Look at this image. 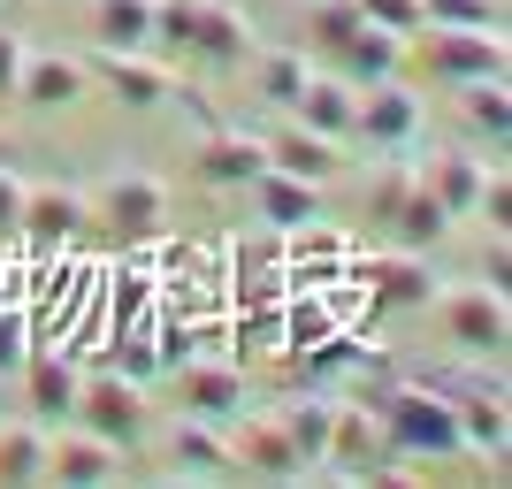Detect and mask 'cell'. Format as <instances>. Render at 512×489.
I'll return each mask as SVG.
<instances>
[{
	"mask_svg": "<svg viewBox=\"0 0 512 489\" xmlns=\"http://www.w3.org/2000/svg\"><path fill=\"white\" fill-rule=\"evenodd\" d=\"M375 421H383L390 459H406V467H436V459H459V451H467L451 398L428 390V383H398L383 405H375Z\"/></svg>",
	"mask_w": 512,
	"mask_h": 489,
	"instance_id": "cell-1",
	"label": "cell"
},
{
	"mask_svg": "<svg viewBox=\"0 0 512 489\" xmlns=\"http://www.w3.org/2000/svg\"><path fill=\"white\" fill-rule=\"evenodd\" d=\"M428 306L444 314V337L459 344V352H474V360H505V344H512L505 291H490V283H436Z\"/></svg>",
	"mask_w": 512,
	"mask_h": 489,
	"instance_id": "cell-2",
	"label": "cell"
},
{
	"mask_svg": "<svg viewBox=\"0 0 512 489\" xmlns=\"http://www.w3.org/2000/svg\"><path fill=\"white\" fill-rule=\"evenodd\" d=\"M100 222L115 245H153L169 237V184L153 169H115L100 184Z\"/></svg>",
	"mask_w": 512,
	"mask_h": 489,
	"instance_id": "cell-3",
	"label": "cell"
},
{
	"mask_svg": "<svg viewBox=\"0 0 512 489\" xmlns=\"http://www.w3.org/2000/svg\"><path fill=\"white\" fill-rule=\"evenodd\" d=\"M428 130V107L413 85H398V77H375V85H360V115H352V138L375 153H413Z\"/></svg>",
	"mask_w": 512,
	"mask_h": 489,
	"instance_id": "cell-4",
	"label": "cell"
},
{
	"mask_svg": "<svg viewBox=\"0 0 512 489\" xmlns=\"http://www.w3.org/2000/svg\"><path fill=\"white\" fill-rule=\"evenodd\" d=\"M69 421L92 428V436H107L115 451H130L138 436H146V390H138V375L100 367V375H85V383H77V413H69Z\"/></svg>",
	"mask_w": 512,
	"mask_h": 489,
	"instance_id": "cell-5",
	"label": "cell"
},
{
	"mask_svg": "<svg viewBox=\"0 0 512 489\" xmlns=\"http://www.w3.org/2000/svg\"><path fill=\"white\" fill-rule=\"evenodd\" d=\"M344 276L352 283H367V306L375 314H398V306H428L436 298V268H428V253H344Z\"/></svg>",
	"mask_w": 512,
	"mask_h": 489,
	"instance_id": "cell-6",
	"label": "cell"
},
{
	"mask_svg": "<svg viewBox=\"0 0 512 489\" xmlns=\"http://www.w3.org/2000/svg\"><path fill=\"white\" fill-rule=\"evenodd\" d=\"M85 230H92V199L85 192H69V184H23L16 245H31V253H62V245H77Z\"/></svg>",
	"mask_w": 512,
	"mask_h": 489,
	"instance_id": "cell-7",
	"label": "cell"
},
{
	"mask_svg": "<svg viewBox=\"0 0 512 489\" xmlns=\"http://www.w3.org/2000/svg\"><path fill=\"white\" fill-rule=\"evenodd\" d=\"M230 459L245 474H268V482H291L299 451H291V428H283V405H237V428H230Z\"/></svg>",
	"mask_w": 512,
	"mask_h": 489,
	"instance_id": "cell-8",
	"label": "cell"
},
{
	"mask_svg": "<svg viewBox=\"0 0 512 489\" xmlns=\"http://www.w3.org/2000/svg\"><path fill=\"white\" fill-rule=\"evenodd\" d=\"M505 31H451V23H428V54L421 62L444 77V85H482V77H505Z\"/></svg>",
	"mask_w": 512,
	"mask_h": 489,
	"instance_id": "cell-9",
	"label": "cell"
},
{
	"mask_svg": "<svg viewBox=\"0 0 512 489\" xmlns=\"http://www.w3.org/2000/svg\"><path fill=\"white\" fill-rule=\"evenodd\" d=\"M92 77H100V85L115 92L123 107H138V115H153V107H169V100H176L169 62H161V54H146V46H138V54H115V46H100V69H92Z\"/></svg>",
	"mask_w": 512,
	"mask_h": 489,
	"instance_id": "cell-10",
	"label": "cell"
},
{
	"mask_svg": "<svg viewBox=\"0 0 512 489\" xmlns=\"http://www.w3.org/2000/svg\"><path fill=\"white\" fill-rule=\"evenodd\" d=\"M192 176H207L214 192H245L253 176H268V138H253V130H214V138H199Z\"/></svg>",
	"mask_w": 512,
	"mask_h": 489,
	"instance_id": "cell-11",
	"label": "cell"
},
{
	"mask_svg": "<svg viewBox=\"0 0 512 489\" xmlns=\"http://www.w3.org/2000/svg\"><path fill=\"white\" fill-rule=\"evenodd\" d=\"M253 23H245V8H230V0H199V23H192V46L184 54H199L207 69H245L253 62Z\"/></svg>",
	"mask_w": 512,
	"mask_h": 489,
	"instance_id": "cell-12",
	"label": "cell"
},
{
	"mask_svg": "<svg viewBox=\"0 0 512 489\" xmlns=\"http://www.w3.org/2000/svg\"><path fill=\"white\" fill-rule=\"evenodd\" d=\"M176 398H184V413L230 428L237 405H245V367H237V360H192L184 375H176Z\"/></svg>",
	"mask_w": 512,
	"mask_h": 489,
	"instance_id": "cell-13",
	"label": "cell"
},
{
	"mask_svg": "<svg viewBox=\"0 0 512 489\" xmlns=\"http://www.w3.org/2000/svg\"><path fill=\"white\" fill-rule=\"evenodd\" d=\"M92 92V69L77 54H31L23 46V69H16V100L23 107H69Z\"/></svg>",
	"mask_w": 512,
	"mask_h": 489,
	"instance_id": "cell-14",
	"label": "cell"
},
{
	"mask_svg": "<svg viewBox=\"0 0 512 489\" xmlns=\"http://www.w3.org/2000/svg\"><path fill=\"white\" fill-rule=\"evenodd\" d=\"M169 467H176V482H207V474H237V459H230V428L222 421H176V436H169Z\"/></svg>",
	"mask_w": 512,
	"mask_h": 489,
	"instance_id": "cell-15",
	"label": "cell"
},
{
	"mask_svg": "<svg viewBox=\"0 0 512 489\" xmlns=\"http://www.w3.org/2000/svg\"><path fill=\"white\" fill-rule=\"evenodd\" d=\"M16 375H23V398H31L39 421H69V413H77V383H85L77 360H62V352H31Z\"/></svg>",
	"mask_w": 512,
	"mask_h": 489,
	"instance_id": "cell-16",
	"label": "cell"
},
{
	"mask_svg": "<svg viewBox=\"0 0 512 489\" xmlns=\"http://www.w3.org/2000/svg\"><path fill=\"white\" fill-rule=\"evenodd\" d=\"M115 459L123 451L92 436V428H62V436H46V474L54 482H115Z\"/></svg>",
	"mask_w": 512,
	"mask_h": 489,
	"instance_id": "cell-17",
	"label": "cell"
},
{
	"mask_svg": "<svg viewBox=\"0 0 512 489\" xmlns=\"http://www.w3.org/2000/svg\"><path fill=\"white\" fill-rule=\"evenodd\" d=\"M268 169H291V176H306V184H321V176L344 169V138H321V130H306V123H283L276 138H268Z\"/></svg>",
	"mask_w": 512,
	"mask_h": 489,
	"instance_id": "cell-18",
	"label": "cell"
},
{
	"mask_svg": "<svg viewBox=\"0 0 512 489\" xmlns=\"http://www.w3.org/2000/svg\"><path fill=\"white\" fill-rule=\"evenodd\" d=\"M482 153H467V146H451V153H436V161H428L421 169V184L428 192H436V207L451 214V222H467L474 214V199H482Z\"/></svg>",
	"mask_w": 512,
	"mask_h": 489,
	"instance_id": "cell-19",
	"label": "cell"
},
{
	"mask_svg": "<svg viewBox=\"0 0 512 489\" xmlns=\"http://www.w3.org/2000/svg\"><path fill=\"white\" fill-rule=\"evenodd\" d=\"M352 115H360V85L352 77H306L299 107H291V123L321 130V138H352Z\"/></svg>",
	"mask_w": 512,
	"mask_h": 489,
	"instance_id": "cell-20",
	"label": "cell"
},
{
	"mask_svg": "<svg viewBox=\"0 0 512 489\" xmlns=\"http://www.w3.org/2000/svg\"><path fill=\"white\" fill-rule=\"evenodd\" d=\"M245 192L260 199V222H268V230H299V222H314V214H321V184H306V176H291V169L253 176Z\"/></svg>",
	"mask_w": 512,
	"mask_h": 489,
	"instance_id": "cell-21",
	"label": "cell"
},
{
	"mask_svg": "<svg viewBox=\"0 0 512 489\" xmlns=\"http://www.w3.org/2000/svg\"><path fill=\"white\" fill-rule=\"evenodd\" d=\"M383 230L398 237L406 253H436V245H444V230H451V214L436 207V192H428L421 176H413V184H406V199L390 207V222H383Z\"/></svg>",
	"mask_w": 512,
	"mask_h": 489,
	"instance_id": "cell-22",
	"label": "cell"
},
{
	"mask_svg": "<svg viewBox=\"0 0 512 489\" xmlns=\"http://www.w3.org/2000/svg\"><path fill=\"white\" fill-rule=\"evenodd\" d=\"M306 77H314V62H306L299 46H253V85L268 107H299Z\"/></svg>",
	"mask_w": 512,
	"mask_h": 489,
	"instance_id": "cell-23",
	"label": "cell"
},
{
	"mask_svg": "<svg viewBox=\"0 0 512 489\" xmlns=\"http://www.w3.org/2000/svg\"><path fill=\"white\" fill-rule=\"evenodd\" d=\"M92 39L115 46V54L153 46V0H92Z\"/></svg>",
	"mask_w": 512,
	"mask_h": 489,
	"instance_id": "cell-24",
	"label": "cell"
},
{
	"mask_svg": "<svg viewBox=\"0 0 512 489\" xmlns=\"http://www.w3.org/2000/svg\"><path fill=\"white\" fill-rule=\"evenodd\" d=\"M329 413H337V398H321V390H299V398L283 405V428H291L299 467H321V451H329Z\"/></svg>",
	"mask_w": 512,
	"mask_h": 489,
	"instance_id": "cell-25",
	"label": "cell"
},
{
	"mask_svg": "<svg viewBox=\"0 0 512 489\" xmlns=\"http://www.w3.org/2000/svg\"><path fill=\"white\" fill-rule=\"evenodd\" d=\"M398 31H383V23H360V31H352V46H344L337 62H344V77H352V85H375V77H398Z\"/></svg>",
	"mask_w": 512,
	"mask_h": 489,
	"instance_id": "cell-26",
	"label": "cell"
},
{
	"mask_svg": "<svg viewBox=\"0 0 512 489\" xmlns=\"http://www.w3.org/2000/svg\"><path fill=\"white\" fill-rule=\"evenodd\" d=\"M467 100H459V115H467V130L474 138H490V146H505L512 138V92H505V77H482V85H459Z\"/></svg>",
	"mask_w": 512,
	"mask_h": 489,
	"instance_id": "cell-27",
	"label": "cell"
},
{
	"mask_svg": "<svg viewBox=\"0 0 512 489\" xmlns=\"http://www.w3.org/2000/svg\"><path fill=\"white\" fill-rule=\"evenodd\" d=\"M0 482H46V428L39 421L0 428Z\"/></svg>",
	"mask_w": 512,
	"mask_h": 489,
	"instance_id": "cell-28",
	"label": "cell"
},
{
	"mask_svg": "<svg viewBox=\"0 0 512 489\" xmlns=\"http://www.w3.org/2000/svg\"><path fill=\"white\" fill-rule=\"evenodd\" d=\"M428 23H451V31H505V8H497V0H421V31Z\"/></svg>",
	"mask_w": 512,
	"mask_h": 489,
	"instance_id": "cell-29",
	"label": "cell"
},
{
	"mask_svg": "<svg viewBox=\"0 0 512 489\" xmlns=\"http://www.w3.org/2000/svg\"><path fill=\"white\" fill-rule=\"evenodd\" d=\"M360 0H314V16H306V31H314L321 54H344L352 46V31H360Z\"/></svg>",
	"mask_w": 512,
	"mask_h": 489,
	"instance_id": "cell-30",
	"label": "cell"
},
{
	"mask_svg": "<svg viewBox=\"0 0 512 489\" xmlns=\"http://www.w3.org/2000/svg\"><path fill=\"white\" fill-rule=\"evenodd\" d=\"M192 23H199V0H153V46L184 54V46H192Z\"/></svg>",
	"mask_w": 512,
	"mask_h": 489,
	"instance_id": "cell-31",
	"label": "cell"
},
{
	"mask_svg": "<svg viewBox=\"0 0 512 489\" xmlns=\"http://www.w3.org/2000/svg\"><path fill=\"white\" fill-rule=\"evenodd\" d=\"M23 360H31V314L16 298H0V375H16Z\"/></svg>",
	"mask_w": 512,
	"mask_h": 489,
	"instance_id": "cell-32",
	"label": "cell"
},
{
	"mask_svg": "<svg viewBox=\"0 0 512 489\" xmlns=\"http://www.w3.org/2000/svg\"><path fill=\"white\" fill-rule=\"evenodd\" d=\"M360 16L398 31V39H413V31H421V0H360Z\"/></svg>",
	"mask_w": 512,
	"mask_h": 489,
	"instance_id": "cell-33",
	"label": "cell"
},
{
	"mask_svg": "<svg viewBox=\"0 0 512 489\" xmlns=\"http://www.w3.org/2000/svg\"><path fill=\"white\" fill-rule=\"evenodd\" d=\"M474 214H482L490 230H512V184H505V169L482 176V199H474Z\"/></svg>",
	"mask_w": 512,
	"mask_h": 489,
	"instance_id": "cell-34",
	"label": "cell"
},
{
	"mask_svg": "<svg viewBox=\"0 0 512 489\" xmlns=\"http://www.w3.org/2000/svg\"><path fill=\"white\" fill-rule=\"evenodd\" d=\"M413 169H398V153H390V169H375V192H367V207H375V222H390V207L406 199Z\"/></svg>",
	"mask_w": 512,
	"mask_h": 489,
	"instance_id": "cell-35",
	"label": "cell"
},
{
	"mask_svg": "<svg viewBox=\"0 0 512 489\" xmlns=\"http://www.w3.org/2000/svg\"><path fill=\"white\" fill-rule=\"evenodd\" d=\"M16 230H23V176L0 169V245H16Z\"/></svg>",
	"mask_w": 512,
	"mask_h": 489,
	"instance_id": "cell-36",
	"label": "cell"
},
{
	"mask_svg": "<svg viewBox=\"0 0 512 489\" xmlns=\"http://www.w3.org/2000/svg\"><path fill=\"white\" fill-rule=\"evenodd\" d=\"M505 276H512V245H505V230H490V253H482V283H490V291H505Z\"/></svg>",
	"mask_w": 512,
	"mask_h": 489,
	"instance_id": "cell-37",
	"label": "cell"
},
{
	"mask_svg": "<svg viewBox=\"0 0 512 489\" xmlns=\"http://www.w3.org/2000/svg\"><path fill=\"white\" fill-rule=\"evenodd\" d=\"M16 69H23V39L0 31V100H16Z\"/></svg>",
	"mask_w": 512,
	"mask_h": 489,
	"instance_id": "cell-38",
	"label": "cell"
},
{
	"mask_svg": "<svg viewBox=\"0 0 512 489\" xmlns=\"http://www.w3.org/2000/svg\"><path fill=\"white\" fill-rule=\"evenodd\" d=\"M0 405H8V375H0Z\"/></svg>",
	"mask_w": 512,
	"mask_h": 489,
	"instance_id": "cell-39",
	"label": "cell"
}]
</instances>
